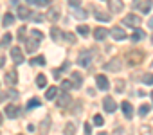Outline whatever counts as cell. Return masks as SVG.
Masks as SVG:
<instances>
[{
	"mask_svg": "<svg viewBox=\"0 0 153 135\" xmlns=\"http://www.w3.org/2000/svg\"><path fill=\"white\" fill-rule=\"evenodd\" d=\"M142 59H144V54L140 50H130L128 56H126V63L130 67H139L142 63Z\"/></svg>",
	"mask_w": 153,
	"mask_h": 135,
	"instance_id": "1",
	"label": "cell"
},
{
	"mask_svg": "<svg viewBox=\"0 0 153 135\" xmlns=\"http://www.w3.org/2000/svg\"><path fill=\"white\" fill-rule=\"evenodd\" d=\"M123 24H124L126 27H133V29H137L142 22H140V16H139V15H126V16L123 18Z\"/></svg>",
	"mask_w": 153,
	"mask_h": 135,
	"instance_id": "2",
	"label": "cell"
},
{
	"mask_svg": "<svg viewBox=\"0 0 153 135\" xmlns=\"http://www.w3.org/2000/svg\"><path fill=\"white\" fill-rule=\"evenodd\" d=\"M92 61V52L90 50H81V54L78 56V65L79 67H88Z\"/></svg>",
	"mask_w": 153,
	"mask_h": 135,
	"instance_id": "3",
	"label": "cell"
},
{
	"mask_svg": "<svg viewBox=\"0 0 153 135\" xmlns=\"http://www.w3.org/2000/svg\"><path fill=\"white\" fill-rule=\"evenodd\" d=\"M133 7H140V13H149L151 0H133Z\"/></svg>",
	"mask_w": 153,
	"mask_h": 135,
	"instance_id": "4",
	"label": "cell"
},
{
	"mask_svg": "<svg viewBox=\"0 0 153 135\" xmlns=\"http://www.w3.org/2000/svg\"><path fill=\"white\" fill-rule=\"evenodd\" d=\"M105 69H106V70H112V72H119V70H121V59H119V58L110 59V61L105 65Z\"/></svg>",
	"mask_w": 153,
	"mask_h": 135,
	"instance_id": "5",
	"label": "cell"
},
{
	"mask_svg": "<svg viewBox=\"0 0 153 135\" xmlns=\"http://www.w3.org/2000/svg\"><path fill=\"white\" fill-rule=\"evenodd\" d=\"M11 58H13V61H15L16 65H20V63L24 61V54H22L20 47H11Z\"/></svg>",
	"mask_w": 153,
	"mask_h": 135,
	"instance_id": "6",
	"label": "cell"
},
{
	"mask_svg": "<svg viewBox=\"0 0 153 135\" xmlns=\"http://www.w3.org/2000/svg\"><path fill=\"white\" fill-rule=\"evenodd\" d=\"M110 34H112V38L117 40V42H121V40L126 38V33H124V29H121V27H112Z\"/></svg>",
	"mask_w": 153,
	"mask_h": 135,
	"instance_id": "7",
	"label": "cell"
},
{
	"mask_svg": "<svg viewBox=\"0 0 153 135\" xmlns=\"http://www.w3.org/2000/svg\"><path fill=\"white\" fill-rule=\"evenodd\" d=\"M6 83H7L9 87H15V85L18 83V74H16V70L6 72Z\"/></svg>",
	"mask_w": 153,
	"mask_h": 135,
	"instance_id": "8",
	"label": "cell"
},
{
	"mask_svg": "<svg viewBox=\"0 0 153 135\" xmlns=\"http://www.w3.org/2000/svg\"><path fill=\"white\" fill-rule=\"evenodd\" d=\"M103 106H105V110H106L108 113H114V112L117 110V105H115V101H114L112 97H105V101H103Z\"/></svg>",
	"mask_w": 153,
	"mask_h": 135,
	"instance_id": "9",
	"label": "cell"
},
{
	"mask_svg": "<svg viewBox=\"0 0 153 135\" xmlns=\"http://www.w3.org/2000/svg\"><path fill=\"white\" fill-rule=\"evenodd\" d=\"M108 4H110V9L114 13H121L124 9V2H123V0H108Z\"/></svg>",
	"mask_w": 153,
	"mask_h": 135,
	"instance_id": "10",
	"label": "cell"
},
{
	"mask_svg": "<svg viewBox=\"0 0 153 135\" xmlns=\"http://www.w3.org/2000/svg\"><path fill=\"white\" fill-rule=\"evenodd\" d=\"M94 16H96V20H101V22H110L112 20V15L106 13V11H101V9H96Z\"/></svg>",
	"mask_w": 153,
	"mask_h": 135,
	"instance_id": "11",
	"label": "cell"
},
{
	"mask_svg": "<svg viewBox=\"0 0 153 135\" xmlns=\"http://www.w3.org/2000/svg\"><path fill=\"white\" fill-rule=\"evenodd\" d=\"M121 108H123V113H124V117H126V119H131V117H133V106H131V103L123 101Z\"/></svg>",
	"mask_w": 153,
	"mask_h": 135,
	"instance_id": "12",
	"label": "cell"
},
{
	"mask_svg": "<svg viewBox=\"0 0 153 135\" xmlns=\"http://www.w3.org/2000/svg\"><path fill=\"white\" fill-rule=\"evenodd\" d=\"M108 34H110V31H108V29H105V27H97V29L94 31V36H96V40H97V42H103Z\"/></svg>",
	"mask_w": 153,
	"mask_h": 135,
	"instance_id": "13",
	"label": "cell"
},
{
	"mask_svg": "<svg viewBox=\"0 0 153 135\" xmlns=\"http://www.w3.org/2000/svg\"><path fill=\"white\" fill-rule=\"evenodd\" d=\"M96 83H97V88L99 90H108V79H106V76H103V74H99L97 78H96Z\"/></svg>",
	"mask_w": 153,
	"mask_h": 135,
	"instance_id": "14",
	"label": "cell"
},
{
	"mask_svg": "<svg viewBox=\"0 0 153 135\" xmlns=\"http://www.w3.org/2000/svg\"><path fill=\"white\" fill-rule=\"evenodd\" d=\"M70 105V96H68V92H65V94H61L59 97H58V106L59 108H65V106H68Z\"/></svg>",
	"mask_w": 153,
	"mask_h": 135,
	"instance_id": "15",
	"label": "cell"
},
{
	"mask_svg": "<svg viewBox=\"0 0 153 135\" xmlns=\"http://www.w3.org/2000/svg\"><path fill=\"white\" fill-rule=\"evenodd\" d=\"M18 106H15V105H7L6 106V115L9 117V119H15V117H18Z\"/></svg>",
	"mask_w": 153,
	"mask_h": 135,
	"instance_id": "16",
	"label": "cell"
},
{
	"mask_svg": "<svg viewBox=\"0 0 153 135\" xmlns=\"http://www.w3.org/2000/svg\"><path fill=\"white\" fill-rule=\"evenodd\" d=\"M142 38H146V33H144L142 29H139V27H137V29H135V33L131 34V42H140Z\"/></svg>",
	"mask_w": 153,
	"mask_h": 135,
	"instance_id": "17",
	"label": "cell"
},
{
	"mask_svg": "<svg viewBox=\"0 0 153 135\" xmlns=\"http://www.w3.org/2000/svg\"><path fill=\"white\" fill-rule=\"evenodd\" d=\"M25 43H27L29 52H34V50H36V45L40 43V40H36V38H33V40H31V38H27V40H25Z\"/></svg>",
	"mask_w": 153,
	"mask_h": 135,
	"instance_id": "18",
	"label": "cell"
},
{
	"mask_svg": "<svg viewBox=\"0 0 153 135\" xmlns=\"http://www.w3.org/2000/svg\"><path fill=\"white\" fill-rule=\"evenodd\" d=\"M45 97H47L49 101H52L54 97H58V88H56V87H49L47 92H45Z\"/></svg>",
	"mask_w": 153,
	"mask_h": 135,
	"instance_id": "19",
	"label": "cell"
},
{
	"mask_svg": "<svg viewBox=\"0 0 153 135\" xmlns=\"http://www.w3.org/2000/svg\"><path fill=\"white\" fill-rule=\"evenodd\" d=\"M13 22H15V16H13L11 13H6L4 18H2V25H4V27H9Z\"/></svg>",
	"mask_w": 153,
	"mask_h": 135,
	"instance_id": "20",
	"label": "cell"
},
{
	"mask_svg": "<svg viewBox=\"0 0 153 135\" xmlns=\"http://www.w3.org/2000/svg\"><path fill=\"white\" fill-rule=\"evenodd\" d=\"M74 16H76V18H79V20H87L88 13H87L85 9H79V7H76V11H74Z\"/></svg>",
	"mask_w": 153,
	"mask_h": 135,
	"instance_id": "21",
	"label": "cell"
},
{
	"mask_svg": "<svg viewBox=\"0 0 153 135\" xmlns=\"http://www.w3.org/2000/svg\"><path fill=\"white\" fill-rule=\"evenodd\" d=\"M31 16V11L27 9V7H18V18H22V20H25V18H29Z\"/></svg>",
	"mask_w": 153,
	"mask_h": 135,
	"instance_id": "22",
	"label": "cell"
},
{
	"mask_svg": "<svg viewBox=\"0 0 153 135\" xmlns=\"http://www.w3.org/2000/svg\"><path fill=\"white\" fill-rule=\"evenodd\" d=\"M72 81H74V88L81 87V74L79 72H72Z\"/></svg>",
	"mask_w": 153,
	"mask_h": 135,
	"instance_id": "23",
	"label": "cell"
},
{
	"mask_svg": "<svg viewBox=\"0 0 153 135\" xmlns=\"http://www.w3.org/2000/svg\"><path fill=\"white\" fill-rule=\"evenodd\" d=\"M63 38H65V42H67V43H70V45H74V43H76V40H78L74 33H63Z\"/></svg>",
	"mask_w": 153,
	"mask_h": 135,
	"instance_id": "24",
	"label": "cell"
},
{
	"mask_svg": "<svg viewBox=\"0 0 153 135\" xmlns=\"http://www.w3.org/2000/svg\"><path fill=\"white\" fill-rule=\"evenodd\" d=\"M47 18H49L51 22H56V20L59 18V11H58V9H51V11L47 13Z\"/></svg>",
	"mask_w": 153,
	"mask_h": 135,
	"instance_id": "25",
	"label": "cell"
},
{
	"mask_svg": "<svg viewBox=\"0 0 153 135\" xmlns=\"http://www.w3.org/2000/svg\"><path fill=\"white\" fill-rule=\"evenodd\" d=\"M51 36H52V40H54V42H58V40L63 36V33H61L58 27H52V29H51Z\"/></svg>",
	"mask_w": 153,
	"mask_h": 135,
	"instance_id": "26",
	"label": "cell"
},
{
	"mask_svg": "<svg viewBox=\"0 0 153 135\" xmlns=\"http://www.w3.org/2000/svg\"><path fill=\"white\" fill-rule=\"evenodd\" d=\"M36 85H38L40 88H45V87H47V78H45L43 74H38V78H36Z\"/></svg>",
	"mask_w": 153,
	"mask_h": 135,
	"instance_id": "27",
	"label": "cell"
},
{
	"mask_svg": "<svg viewBox=\"0 0 153 135\" xmlns=\"http://www.w3.org/2000/svg\"><path fill=\"white\" fill-rule=\"evenodd\" d=\"M63 133H65V135H74V133H76V124H74V122H68V124L65 126Z\"/></svg>",
	"mask_w": 153,
	"mask_h": 135,
	"instance_id": "28",
	"label": "cell"
},
{
	"mask_svg": "<svg viewBox=\"0 0 153 135\" xmlns=\"http://www.w3.org/2000/svg\"><path fill=\"white\" fill-rule=\"evenodd\" d=\"M72 87H74V83H70V79H63V81H61V90H63V92H68Z\"/></svg>",
	"mask_w": 153,
	"mask_h": 135,
	"instance_id": "29",
	"label": "cell"
},
{
	"mask_svg": "<svg viewBox=\"0 0 153 135\" xmlns=\"http://www.w3.org/2000/svg\"><path fill=\"white\" fill-rule=\"evenodd\" d=\"M149 110H151V106H149V105H142V106L139 108V115H140V117H144V115H148V113H149Z\"/></svg>",
	"mask_w": 153,
	"mask_h": 135,
	"instance_id": "30",
	"label": "cell"
},
{
	"mask_svg": "<svg viewBox=\"0 0 153 135\" xmlns=\"http://www.w3.org/2000/svg\"><path fill=\"white\" fill-rule=\"evenodd\" d=\"M142 83H144V85H153V74H151V72L144 74V76H142Z\"/></svg>",
	"mask_w": 153,
	"mask_h": 135,
	"instance_id": "31",
	"label": "cell"
},
{
	"mask_svg": "<svg viewBox=\"0 0 153 135\" xmlns=\"http://www.w3.org/2000/svg\"><path fill=\"white\" fill-rule=\"evenodd\" d=\"M31 65H45V58L43 56H36L31 59Z\"/></svg>",
	"mask_w": 153,
	"mask_h": 135,
	"instance_id": "32",
	"label": "cell"
},
{
	"mask_svg": "<svg viewBox=\"0 0 153 135\" xmlns=\"http://www.w3.org/2000/svg\"><path fill=\"white\" fill-rule=\"evenodd\" d=\"M34 106H42V101L38 97H33L29 103H27V108H34Z\"/></svg>",
	"mask_w": 153,
	"mask_h": 135,
	"instance_id": "33",
	"label": "cell"
},
{
	"mask_svg": "<svg viewBox=\"0 0 153 135\" xmlns=\"http://www.w3.org/2000/svg\"><path fill=\"white\" fill-rule=\"evenodd\" d=\"M78 33H79L81 36H87V34L90 33V29H88V25H78Z\"/></svg>",
	"mask_w": 153,
	"mask_h": 135,
	"instance_id": "34",
	"label": "cell"
},
{
	"mask_svg": "<svg viewBox=\"0 0 153 135\" xmlns=\"http://www.w3.org/2000/svg\"><path fill=\"white\" fill-rule=\"evenodd\" d=\"M49 122H51V119H49V117H45V119H43V122H42V124H43V126H42V135H45V131L49 130Z\"/></svg>",
	"mask_w": 153,
	"mask_h": 135,
	"instance_id": "35",
	"label": "cell"
},
{
	"mask_svg": "<svg viewBox=\"0 0 153 135\" xmlns=\"http://www.w3.org/2000/svg\"><path fill=\"white\" fill-rule=\"evenodd\" d=\"M18 40H20V42H25V40H27V38H25V27H20V29H18Z\"/></svg>",
	"mask_w": 153,
	"mask_h": 135,
	"instance_id": "36",
	"label": "cell"
},
{
	"mask_svg": "<svg viewBox=\"0 0 153 135\" xmlns=\"http://www.w3.org/2000/svg\"><path fill=\"white\" fill-rule=\"evenodd\" d=\"M31 34H33L36 40H40V42H42V38H43V33H42V31H38V29H33V31H31Z\"/></svg>",
	"mask_w": 153,
	"mask_h": 135,
	"instance_id": "37",
	"label": "cell"
},
{
	"mask_svg": "<svg viewBox=\"0 0 153 135\" xmlns=\"http://www.w3.org/2000/svg\"><path fill=\"white\" fill-rule=\"evenodd\" d=\"M11 40H13V36H11V34H4V36H2V45H9V43H11Z\"/></svg>",
	"mask_w": 153,
	"mask_h": 135,
	"instance_id": "38",
	"label": "cell"
},
{
	"mask_svg": "<svg viewBox=\"0 0 153 135\" xmlns=\"http://www.w3.org/2000/svg\"><path fill=\"white\" fill-rule=\"evenodd\" d=\"M115 90H117V92H123V90H124V81H123V79H117V83H115Z\"/></svg>",
	"mask_w": 153,
	"mask_h": 135,
	"instance_id": "39",
	"label": "cell"
},
{
	"mask_svg": "<svg viewBox=\"0 0 153 135\" xmlns=\"http://www.w3.org/2000/svg\"><path fill=\"white\" fill-rule=\"evenodd\" d=\"M94 122H96L97 126H103V122H105V121H103V115L96 113V115H94Z\"/></svg>",
	"mask_w": 153,
	"mask_h": 135,
	"instance_id": "40",
	"label": "cell"
},
{
	"mask_svg": "<svg viewBox=\"0 0 153 135\" xmlns=\"http://www.w3.org/2000/svg\"><path fill=\"white\" fill-rule=\"evenodd\" d=\"M34 4L40 6V7H43V6H49L51 4V0H34Z\"/></svg>",
	"mask_w": 153,
	"mask_h": 135,
	"instance_id": "41",
	"label": "cell"
},
{
	"mask_svg": "<svg viewBox=\"0 0 153 135\" xmlns=\"http://www.w3.org/2000/svg\"><path fill=\"white\" fill-rule=\"evenodd\" d=\"M7 97L16 99V97H18V92H16V90H9V92H7Z\"/></svg>",
	"mask_w": 153,
	"mask_h": 135,
	"instance_id": "42",
	"label": "cell"
},
{
	"mask_svg": "<svg viewBox=\"0 0 153 135\" xmlns=\"http://www.w3.org/2000/svg\"><path fill=\"white\" fill-rule=\"evenodd\" d=\"M33 20L34 22H43V15H33Z\"/></svg>",
	"mask_w": 153,
	"mask_h": 135,
	"instance_id": "43",
	"label": "cell"
},
{
	"mask_svg": "<svg viewBox=\"0 0 153 135\" xmlns=\"http://www.w3.org/2000/svg\"><path fill=\"white\" fill-rule=\"evenodd\" d=\"M85 133H87V135H90V133H92V128H90V124H85Z\"/></svg>",
	"mask_w": 153,
	"mask_h": 135,
	"instance_id": "44",
	"label": "cell"
},
{
	"mask_svg": "<svg viewBox=\"0 0 153 135\" xmlns=\"http://www.w3.org/2000/svg\"><path fill=\"white\" fill-rule=\"evenodd\" d=\"M70 6H74V7H79V0H70Z\"/></svg>",
	"mask_w": 153,
	"mask_h": 135,
	"instance_id": "45",
	"label": "cell"
},
{
	"mask_svg": "<svg viewBox=\"0 0 153 135\" xmlns=\"http://www.w3.org/2000/svg\"><path fill=\"white\" fill-rule=\"evenodd\" d=\"M7 97V94H4V92H0V101H4Z\"/></svg>",
	"mask_w": 153,
	"mask_h": 135,
	"instance_id": "46",
	"label": "cell"
},
{
	"mask_svg": "<svg viewBox=\"0 0 153 135\" xmlns=\"http://www.w3.org/2000/svg\"><path fill=\"white\" fill-rule=\"evenodd\" d=\"M148 25H149V27H151V29H153V16H151V18H149V22H148Z\"/></svg>",
	"mask_w": 153,
	"mask_h": 135,
	"instance_id": "47",
	"label": "cell"
},
{
	"mask_svg": "<svg viewBox=\"0 0 153 135\" xmlns=\"http://www.w3.org/2000/svg\"><path fill=\"white\" fill-rule=\"evenodd\" d=\"M4 61H6V59H4V56H0V67L4 65Z\"/></svg>",
	"mask_w": 153,
	"mask_h": 135,
	"instance_id": "48",
	"label": "cell"
},
{
	"mask_svg": "<svg viewBox=\"0 0 153 135\" xmlns=\"http://www.w3.org/2000/svg\"><path fill=\"white\" fill-rule=\"evenodd\" d=\"M27 2H31V4H34V0H27Z\"/></svg>",
	"mask_w": 153,
	"mask_h": 135,
	"instance_id": "49",
	"label": "cell"
},
{
	"mask_svg": "<svg viewBox=\"0 0 153 135\" xmlns=\"http://www.w3.org/2000/svg\"><path fill=\"white\" fill-rule=\"evenodd\" d=\"M0 122H2V113H0Z\"/></svg>",
	"mask_w": 153,
	"mask_h": 135,
	"instance_id": "50",
	"label": "cell"
},
{
	"mask_svg": "<svg viewBox=\"0 0 153 135\" xmlns=\"http://www.w3.org/2000/svg\"><path fill=\"white\" fill-rule=\"evenodd\" d=\"M149 96H151V97H153V92H151V94H149Z\"/></svg>",
	"mask_w": 153,
	"mask_h": 135,
	"instance_id": "51",
	"label": "cell"
},
{
	"mask_svg": "<svg viewBox=\"0 0 153 135\" xmlns=\"http://www.w3.org/2000/svg\"><path fill=\"white\" fill-rule=\"evenodd\" d=\"M18 135H22V133H18Z\"/></svg>",
	"mask_w": 153,
	"mask_h": 135,
	"instance_id": "52",
	"label": "cell"
}]
</instances>
